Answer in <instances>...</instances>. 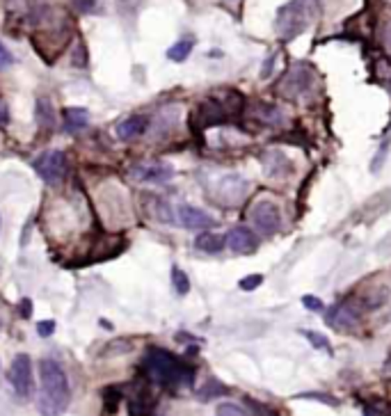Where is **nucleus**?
I'll list each match as a JSON object with an SVG mask.
<instances>
[{
    "mask_svg": "<svg viewBox=\"0 0 391 416\" xmlns=\"http://www.w3.org/2000/svg\"><path fill=\"white\" fill-rule=\"evenodd\" d=\"M32 169L46 186H60L67 176V156L64 151H44L32 160Z\"/></svg>",
    "mask_w": 391,
    "mask_h": 416,
    "instance_id": "obj_4",
    "label": "nucleus"
},
{
    "mask_svg": "<svg viewBox=\"0 0 391 416\" xmlns=\"http://www.w3.org/2000/svg\"><path fill=\"white\" fill-rule=\"evenodd\" d=\"M176 217H178V222H181L185 229H209V227H215V220H213L209 213H204L202 208L188 206V204L178 206Z\"/></svg>",
    "mask_w": 391,
    "mask_h": 416,
    "instance_id": "obj_11",
    "label": "nucleus"
},
{
    "mask_svg": "<svg viewBox=\"0 0 391 416\" xmlns=\"http://www.w3.org/2000/svg\"><path fill=\"white\" fill-rule=\"evenodd\" d=\"M147 128H149V117H144V114H133V117H126L117 124V138L119 140L140 138V135L147 133Z\"/></svg>",
    "mask_w": 391,
    "mask_h": 416,
    "instance_id": "obj_12",
    "label": "nucleus"
},
{
    "mask_svg": "<svg viewBox=\"0 0 391 416\" xmlns=\"http://www.w3.org/2000/svg\"><path fill=\"white\" fill-rule=\"evenodd\" d=\"M250 220L254 224V229L259 231L261 236H274L281 229V215H279V206L270 199H261L254 204Z\"/></svg>",
    "mask_w": 391,
    "mask_h": 416,
    "instance_id": "obj_6",
    "label": "nucleus"
},
{
    "mask_svg": "<svg viewBox=\"0 0 391 416\" xmlns=\"http://www.w3.org/2000/svg\"><path fill=\"white\" fill-rule=\"evenodd\" d=\"M62 117H64V133H78L89 124V112L85 108H67Z\"/></svg>",
    "mask_w": 391,
    "mask_h": 416,
    "instance_id": "obj_15",
    "label": "nucleus"
},
{
    "mask_svg": "<svg viewBox=\"0 0 391 416\" xmlns=\"http://www.w3.org/2000/svg\"><path fill=\"white\" fill-rule=\"evenodd\" d=\"M171 284H174V291L178 293V295H185V293L190 291V279L188 275L181 270V268H171Z\"/></svg>",
    "mask_w": 391,
    "mask_h": 416,
    "instance_id": "obj_20",
    "label": "nucleus"
},
{
    "mask_svg": "<svg viewBox=\"0 0 391 416\" xmlns=\"http://www.w3.org/2000/svg\"><path fill=\"white\" fill-rule=\"evenodd\" d=\"M320 16V0H288L277 10L274 30L281 42H291L302 35Z\"/></svg>",
    "mask_w": 391,
    "mask_h": 416,
    "instance_id": "obj_2",
    "label": "nucleus"
},
{
    "mask_svg": "<svg viewBox=\"0 0 391 416\" xmlns=\"http://www.w3.org/2000/svg\"><path fill=\"white\" fill-rule=\"evenodd\" d=\"M226 114L229 112H224L217 101H206V103L199 108L197 117H199V124L202 126H215V124H222V121L229 119Z\"/></svg>",
    "mask_w": 391,
    "mask_h": 416,
    "instance_id": "obj_13",
    "label": "nucleus"
},
{
    "mask_svg": "<svg viewBox=\"0 0 391 416\" xmlns=\"http://www.w3.org/2000/svg\"><path fill=\"white\" fill-rule=\"evenodd\" d=\"M302 337H305L309 343H311L313 347H318V350H325V352H332V347H329L327 339L322 337V334L318 332H311V330H302Z\"/></svg>",
    "mask_w": 391,
    "mask_h": 416,
    "instance_id": "obj_21",
    "label": "nucleus"
},
{
    "mask_svg": "<svg viewBox=\"0 0 391 416\" xmlns=\"http://www.w3.org/2000/svg\"><path fill=\"white\" fill-rule=\"evenodd\" d=\"M53 332H55V323H53V320H39V323H37V334H39L41 339L53 337Z\"/></svg>",
    "mask_w": 391,
    "mask_h": 416,
    "instance_id": "obj_25",
    "label": "nucleus"
},
{
    "mask_svg": "<svg viewBox=\"0 0 391 416\" xmlns=\"http://www.w3.org/2000/svg\"><path fill=\"white\" fill-rule=\"evenodd\" d=\"M103 398H106V412H117V402H119L121 393L117 391V389H106Z\"/></svg>",
    "mask_w": 391,
    "mask_h": 416,
    "instance_id": "obj_23",
    "label": "nucleus"
},
{
    "mask_svg": "<svg viewBox=\"0 0 391 416\" xmlns=\"http://www.w3.org/2000/svg\"><path fill=\"white\" fill-rule=\"evenodd\" d=\"M130 176L140 183H167L174 176V167L167 162H142L130 167Z\"/></svg>",
    "mask_w": 391,
    "mask_h": 416,
    "instance_id": "obj_8",
    "label": "nucleus"
},
{
    "mask_svg": "<svg viewBox=\"0 0 391 416\" xmlns=\"http://www.w3.org/2000/svg\"><path fill=\"white\" fill-rule=\"evenodd\" d=\"M302 304H305L309 311H316V313L322 311V302H320L318 297H313V295H305V297H302Z\"/></svg>",
    "mask_w": 391,
    "mask_h": 416,
    "instance_id": "obj_28",
    "label": "nucleus"
},
{
    "mask_svg": "<svg viewBox=\"0 0 391 416\" xmlns=\"http://www.w3.org/2000/svg\"><path fill=\"white\" fill-rule=\"evenodd\" d=\"M71 62H73V66H87L89 58H87L85 44H82V42L75 44V49H73V53H71Z\"/></svg>",
    "mask_w": 391,
    "mask_h": 416,
    "instance_id": "obj_22",
    "label": "nucleus"
},
{
    "mask_svg": "<svg viewBox=\"0 0 391 416\" xmlns=\"http://www.w3.org/2000/svg\"><path fill=\"white\" fill-rule=\"evenodd\" d=\"M302 398L320 400V402H327V405H339V400L332 398V395H325V393H302Z\"/></svg>",
    "mask_w": 391,
    "mask_h": 416,
    "instance_id": "obj_29",
    "label": "nucleus"
},
{
    "mask_svg": "<svg viewBox=\"0 0 391 416\" xmlns=\"http://www.w3.org/2000/svg\"><path fill=\"white\" fill-rule=\"evenodd\" d=\"M190 53H192V42L183 39V42H176V44L167 51V58L171 60V62H183V60H188Z\"/></svg>",
    "mask_w": 391,
    "mask_h": 416,
    "instance_id": "obj_19",
    "label": "nucleus"
},
{
    "mask_svg": "<svg viewBox=\"0 0 391 416\" xmlns=\"http://www.w3.org/2000/svg\"><path fill=\"white\" fill-rule=\"evenodd\" d=\"M14 64V56L10 51L5 49L3 44H0V71H5V69H10V66Z\"/></svg>",
    "mask_w": 391,
    "mask_h": 416,
    "instance_id": "obj_27",
    "label": "nucleus"
},
{
    "mask_svg": "<svg viewBox=\"0 0 391 416\" xmlns=\"http://www.w3.org/2000/svg\"><path fill=\"white\" fill-rule=\"evenodd\" d=\"M254 117H259L261 121H265V124H281L284 121V114L279 112V108H272V106H257L254 108Z\"/></svg>",
    "mask_w": 391,
    "mask_h": 416,
    "instance_id": "obj_18",
    "label": "nucleus"
},
{
    "mask_svg": "<svg viewBox=\"0 0 391 416\" xmlns=\"http://www.w3.org/2000/svg\"><path fill=\"white\" fill-rule=\"evenodd\" d=\"M142 371L147 373L149 380L163 387L192 380V368H188L183 361H178L174 354L163 350V347H149L142 359Z\"/></svg>",
    "mask_w": 391,
    "mask_h": 416,
    "instance_id": "obj_3",
    "label": "nucleus"
},
{
    "mask_svg": "<svg viewBox=\"0 0 391 416\" xmlns=\"http://www.w3.org/2000/svg\"><path fill=\"white\" fill-rule=\"evenodd\" d=\"M121 3H123V0H121Z\"/></svg>",
    "mask_w": 391,
    "mask_h": 416,
    "instance_id": "obj_32",
    "label": "nucleus"
},
{
    "mask_svg": "<svg viewBox=\"0 0 391 416\" xmlns=\"http://www.w3.org/2000/svg\"><path fill=\"white\" fill-rule=\"evenodd\" d=\"M21 316L30 318V299H27V297H23V302H21Z\"/></svg>",
    "mask_w": 391,
    "mask_h": 416,
    "instance_id": "obj_31",
    "label": "nucleus"
},
{
    "mask_svg": "<svg viewBox=\"0 0 391 416\" xmlns=\"http://www.w3.org/2000/svg\"><path fill=\"white\" fill-rule=\"evenodd\" d=\"M0 126H10V108H7V103L3 99H0Z\"/></svg>",
    "mask_w": 391,
    "mask_h": 416,
    "instance_id": "obj_30",
    "label": "nucleus"
},
{
    "mask_svg": "<svg viewBox=\"0 0 391 416\" xmlns=\"http://www.w3.org/2000/svg\"><path fill=\"white\" fill-rule=\"evenodd\" d=\"M224 393H229V389H226L220 380L211 378L202 389H199L197 395H199V400H213V398H217V395H224Z\"/></svg>",
    "mask_w": 391,
    "mask_h": 416,
    "instance_id": "obj_17",
    "label": "nucleus"
},
{
    "mask_svg": "<svg viewBox=\"0 0 391 416\" xmlns=\"http://www.w3.org/2000/svg\"><path fill=\"white\" fill-rule=\"evenodd\" d=\"M357 311H355V306H350L348 302H339V304H334L332 309L327 311V316H325V323L332 327V330H336V332H350V330H355L357 327Z\"/></svg>",
    "mask_w": 391,
    "mask_h": 416,
    "instance_id": "obj_10",
    "label": "nucleus"
},
{
    "mask_svg": "<svg viewBox=\"0 0 391 416\" xmlns=\"http://www.w3.org/2000/svg\"><path fill=\"white\" fill-rule=\"evenodd\" d=\"M10 382L21 400H27L32 395V359L25 352L14 357L10 366Z\"/></svg>",
    "mask_w": 391,
    "mask_h": 416,
    "instance_id": "obj_7",
    "label": "nucleus"
},
{
    "mask_svg": "<svg viewBox=\"0 0 391 416\" xmlns=\"http://www.w3.org/2000/svg\"><path fill=\"white\" fill-rule=\"evenodd\" d=\"M34 121H37L41 131H51L55 126V110L48 97H39L37 103H34Z\"/></svg>",
    "mask_w": 391,
    "mask_h": 416,
    "instance_id": "obj_14",
    "label": "nucleus"
},
{
    "mask_svg": "<svg viewBox=\"0 0 391 416\" xmlns=\"http://www.w3.org/2000/svg\"><path fill=\"white\" fill-rule=\"evenodd\" d=\"M39 412L41 414H62L71 402V389H69L67 373L55 359L39 361Z\"/></svg>",
    "mask_w": 391,
    "mask_h": 416,
    "instance_id": "obj_1",
    "label": "nucleus"
},
{
    "mask_svg": "<svg viewBox=\"0 0 391 416\" xmlns=\"http://www.w3.org/2000/svg\"><path fill=\"white\" fill-rule=\"evenodd\" d=\"M224 236H217V234H211V231H206V234L197 236L195 241V247L199 252H206V254H217V252H222L224 247Z\"/></svg>",
    "mask_w": 391,
    "mask_h": 416,
    "instance_id": "obj_16",
    "label": "nucleus"
},
{
    "mask_svg": "<svg viewBox=\"0 0 391 416\" xmlns=\"http://www.w3.org/2000/svg\"><path fill=\"white\" fill-rule=\"evenodd\" d=\"M215 412L220 414V416H224V414H236V416H245L247 414V409H243L240 405H236V402H222V405H217V409Z\"/></svg>",
    "mask_w": 391,
    "mask_h": 416,
    "instance_id": "obj_24",
    "label": "nucleus"
},
{
    "mask_svg": "<svg viewBox=\"0 0 391 416\" xmlns=\"http://www.w3.org/2000/svg\"><path fill=\"white\" fill-rule=\"evenodd\" d=\"M261 282H263V277H261V275H250V277L240 279V289H243V291H254Z\"/></svg>",
    "mask_w": 391,
    "mask_h": 416,
    "instance_id": "obj_26",
    "label": "nucleus"
},
{
    "mask_svg": "<svg viewBox=\"0 0 391 416\" xmlns=\"http://www.w3.org/2000/svg\"><path fill=\"white\" fill-rule=\"evenodd\" d=\"M313 85H316V73L311 66L298 64L286 73V78L279 90L291 101H300L302 97H307V94L313 90Z\"/></svg>",
    "mask_w": 391,
    "mask_h": 416,
    "instance_id": "obj_5",
    "label": "nucleus"
},
{
    "mask_svg": "<svg viewBox=\"0 0 391 416\" xmlns=\"http://www.w3.org/2000/svg\"><path fill=\"white\" fill-rule=\"evenodd\" d=\"M224 243H226V247L231 252H236V254H252V252H257V245H259L254 231L247 227H231L226 231Z\"/></svg>",
    "mask_w": 391,
    "mask_h": 416,
    "instance_id": "obj_9",
    "label": "nucleus"
}]
</instances>
